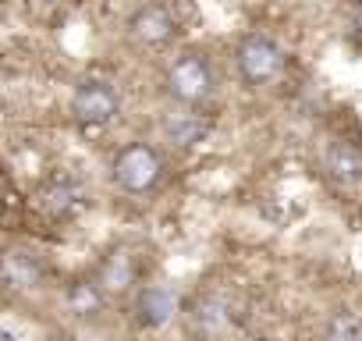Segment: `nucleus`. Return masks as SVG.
I'll return each instance as SVG.
<instances>
[{"label": "nucleus", "mask_w": 362, "mask_h": 341, "mask_svg": "<svg viewBox=\"0 0 362 341\" xmlns=\"http://www.w3.org/2000/svg\"><path fill=\"white\" fill-rule=\"evenodd\" d=\"M167 93L177 103H203L214 93V71L199 54H185L177 57L167 71Z\"/></svg>", "instance_id": "nucleus-1"}, {"label": "nucleus", "mask_w": 362, "mask_h": 341, "mask_svg": "<svg viewBox=\"0 0 362 341\" xmlns=\"http://www.w3.org/2000/svg\"><path fill=\"white\" fill-rule=\"evenodd\" d=\"M160 170H163V163H160L156 149L139 142V146H128V149L117 153V160H114V182L124 192H149L160 182Z\"/></svg>", "instance_id": "nucleus-2"}, {"label": "nucleus", "mask_w": 362, "mask_h": 341, "mask_svg": "<svg viewBox=\"0 0 362 341\" xmlns=\"http://www.w3.org/2000/svg\"><path fill=\"white\" fill-rule=\"evenodd\" d=\"M281 68H284V54H281V47H277L274 40H267V36H249V40L238 47V71H242L245 82L263 86V82L277 79Z\"/></svg>", "instance_id": "nucleus-3"}, {"label": "nucleus", "mask_w": 362, "mask_h": 341, "mask_svg": "<svg viewBox=\"0 0 362 341\" xmlns=\"http://www.w3.org/2000/svg\"><path fill=\"white\" fill-rule=\"evenodd\" d=\"M117 110H121V100L107 82H86L71 96V114L82 125H110Z\"/></svg>", "instance_id": "nucleus-4"}, {"label": "nucleus", "mask_w": 362, "mask_h": 341, "mask_svg": "<svg viewBox=\"0 0 362 341\" xmlns=\"http://www.w3.org/2000/svg\"><path fill=\"white\" fill-rule=\"evenodd\" d=\"M43 281V267L33 253L25 249H8L0 256V284H8L15 291H33Z\"/></svg>", "instance_id": "nucleus-5"}, {"label": "nucleus", "mask_w": 362, "mask_h": 341, "mask_svg": "<svg viewBox=\"0 0 362 341\" xmlns=\"http://www.w3.org/2000/svg\"><path fill=\"white\" fill-rule=\"evenodd\" d=\"M128 29H132V36H135L139 43H146V47H160V43H167V40L174 36V18H170L167 8L149 4V8H139V11L132 15Z\"/></svg>", "instance_id": "nucleus-6"}, {"label": "nucleus", "mask_w": 362, "mask_h": 341, "mask_svg": "<svg viewBox=\"0 0 362 341\" xmlns=\"http://www.w3.org/2000/svg\"><path fill=\"white\" fill-rule=\"evenodd\" d=\"M135 309H139V320L146 327H167L174 320V313H177V295L170 288H163V284H153V288H146L139 295Z\"/></svg>", "instance_id": "nucleus-7"}, {"label": "nucleus", "mask_w": 362, "mask_h": 341, "mask_svg": "<svg viewBox=\"0 0 362 341\" xmlns=\"http://www.w3.org/2000/svg\"><path fill=\"white\" fill-rule=\"evenodd\" d=\"M323 163L330 170V178L341 185H355L362 182V153L351 142H330L323 153Z\"/></svg>", "instance_id": "nucleus-8"}, {"label": "nucleus", "mask_w": 362, "mask_h": 341, "mask_svg": "<svg viewBox=\"0 0 362 341\" xmlns=\"http://www.w3.org/2000/svg\"><path fill=\"white\" fill-rule=\"evenodd\" d=\"M132 277H135V263H132V253H124V249L107 256L103 267H100V284L107 291H124L132 284Z\"/></svg>", "instance_id": "nucleus-9"}, {"label": "nucleus", "mask_w": 362, "mask_h": 341, "mask_svg": "<svg viewBox=\"0 0 362 341\" xmlns=\"http://www.w3.org/2000/svg\"><path fill=\"white\" fill-rule=\"evenodd\" d=\"M206 132H210V125L199 117H170L167 121V139L177 146H196Z\"/></svg>", "instance_id": "nucleus-10"}, {"label": "nucleus", "mask_w": 362, "mask_h": 341, "mask_svg": "<svg viewBox=\"0 0 362 341\" xmlns=\"http://www.w3.org/2000/svg\"><path fill=\"white\" fill-rule=\"evenodd\" d=\"M100 306H103V295H100L96 284L82 281V284H71V288H68V309H71V313H78V316H93Z\"/></svg>", "instance_id": "nucleus-11"}, {"label": "nucleus", "mask_w": 362, "mask_h": 341, "mask_svg": "<svg viewBox=\"0 0 362 341\" xmlns=\"http://www.w3.org/2000/svg\"><path fill=\"white\" fill-rule=\"evenodd\" d=\"M327 341H362V316L355 313H337L327 323Z\"/></svg>", "instance_id": "nucleus-12"}, {"label": "nucleus", "mask_w": 362, "mask_h": 341, "mask_svg": "<svg viewBox=\"0 0 362 341\" xmlns=\"http://www.w3.org/2000/svg\"><path fill=\"white\" fill-rule=\"evenodd\" d=\"M75 200H78V189L68 185V182H57V185H47V192H43V210L64 214V210L75 207Z\"/></svg>", "instance_id": "nucleus-13"}, {"label": "nucleus", "mask_w": 362, "mask_h": 341, "mask_svg": "<svg viewBox=\"0 0 362 341\" xmlns=\"http://www.w3.org/2000/svg\"><path fill=\"white\" fill-rule=\"evenodd\" d=\"M196 323H199L206 334H217V330L228 323V316H224V302H217V299L199 302V306H196Z\"/></svg>", "instance_id": "nucleus-14"}, {"label": "nucleus", "mask_w": 362, "mask_h": 341, "mask_svg": "<svg viewBox=\"0 0 362 341\" xmlns=\"http://www.w3.org/2000/svg\"><path fill=\"white\" fill-rule=\"evenodd\" d=\"M351 29H355V36H362V4H358L355 15H351Z\"/></svg>", "instance_id": "nucleus-15"}, {"label": "nucleus", "mask_w": 362, "mask_h": 341, "mask_svg": "<svg viewBox=\"0 0 362 341\" xmlns=\"http://www.w3.org/2000/svg\"><path fill=\"white\" fill-rule=\"evenodd\" d=\"M0 341H22L15 330H4V327H0Z\"/></svg>", "instance_id": "nucleus-16"}, {"label": "nucleus", "mask_w": 362, "mask_h": 341, "mask_svg": "<svg viewBox=\"0 0 362 341\" xmlns=\"http://www.w3.org/2000/svg\"><path fill=\"white\" fill-rule=\"evenodd\" d=\"M43 4H61V0H43Z\"/></svg>", "instance_id": "nucleus-17"}, {"label": "nucleus", "mask_w": 362, "mask_h": 341, "mask_svg": "<svg viewBox=\"0 0 362 341\" xmlns=\"http://www.w3.org/2000/svg\"><path fill=\"white\" fill-rule=\"evenodd\" d=\"M0 210H4V200H0Z\"/></svg>", "instance_id": "nucleus-18"}]
</instances>
